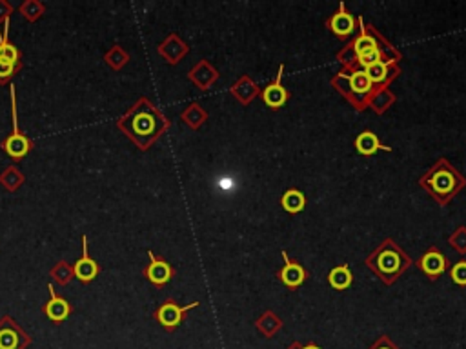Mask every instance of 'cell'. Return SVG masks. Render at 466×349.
<instances>
[{
  "label": "cell",
  "mask_w": 466,
  "mask_h": 349,
  "mask_svg": "<svg viewBox=\"0 0 466 349\" xmlns=\"http://www.w3.org/2000/svg\"><path fill=\"white\" fill-rule=\"evenodd\" d=\"M117 127L131 142H135L137 148L146 151L168 131L170 120L162 115L161 109L152 104V101L142 96L118 118Z\"/></svg>",
  "instance_id": "cell-1"
},
{
  "label": "cell",
  "mask_w": 466,
  "mask_h": 349,
  "mask_svg": "<svg viewBox=\"0 0 466 349\" xmlns=\"http://www.w3.org/2000/svg\"><path fill=\"white\" fill-rule=\"evenodd\" d=\"M419 184L430 193L441 205H446L466 186V179L446 158H439L436 166L423 174Z\"/></svg>",
  "instance_id": "cell-2"
},
{
  "label": "cell",
  "mask_w": 466,
  "mask_h": 349,
  "mask_svg": "<svg viewBox=\"0 0 466 349\" xmlns=\"http://www.w3.org/2000/svg\"><path fill=\"white\" fill-rule=\"evenodd\" d=\"M366 266L379 277L384 284H393L412 266V258L396 240L386 239L370 257L366 258Z\"/></svg>",
  "instance_id": "cell-3"
},
{
  "label": "cell",
  "mask_w": 466,
  "mask_h": 349,
  "mask_svg": "<svg viewBox=\"0 0 466 349\" xmlns=\"http://www.w3.org/2000/svg\"><path fill=\"white\" fill-rule=\"evenodd\" d=\"M331 86L336 87L339 93H343L346 101L357 109L368 108L370 95L375 89V86L370 82V79L366 77L364 70H361L357 65H345V68L331 79Z\"/></svg>",
  "instance_id": "cell-4"
},
{
  "label": "cell",
  "mask_w": 466,
  "mask_h": 349,
  "mask_svg": "<svg viewBox=\"0 0 466 349\" xmlns=\"http://www.w3.org/2000/svg\"><path fill=\"white\" fill-rule=\"evenodd\" d=\"M11 115H13V131L11 135L6 137L2 142V149L8 153L9 157L13 158L15 162L22 160L26 157L31 149L35 148L33 140L26 137L20 131V124H18V113H17V93H15V86H11Z\"/></svg>",
  "instance_id": "cell-5"
},
{
  "label": "cell",
  "mask_w": 466,
  "mask_h": 349,
  "mask_svg": "<svg viewBox=\"0 0 466 349\" xmlns=\"http://www.w3.org/2000/svg\"><path fill=\"white\" fill-rule=\"evenodd\" d=\"M33 338L9 315L0 317V349H27Z\"/></svg>",
  "instance_id": "cell-6"
},
{
  "label": "cell",
  "mask_w": 466,
  "mask_h": 349,
  "mask_svg": "<svg viewBox=\"0 0 466 349\" xmlns=\"http://www.w3.org/2000/svg\"><path fill=\"white\" fill-rule=\"evenodd\" d=\"M197 305H199V302H192V304L188 305H179L175 300L168 298V300L162 302L157 307V311H155V320H157L162 327H166L168 331H173L175 327H179L180 322L184 320L186 311L193 310Z\"/></svg>",
  "instance_id": "cell-7"
},
{
  "label": "cell",
  "mask_w": 466,
  "mask_h": 349,
  "mask_svg": "<svg viewBox=\"0 0 466 349\" xmlns=\"http://www.w3.org/2000/svg\"><path fill=\"white\" fill-rule=\"evenodd\" d=\"M148 257H149L148 266L144 267L142 271L144 277H146L153 286L162 288V286H166V284L171 280V277L175 275V269L164 257H157L153 251H148Z\"/></svg>",
  "instance_id": "cell-8"
},
{
  "label": "cell",
  "mask_w": 466,
  "mask_h": 349,
  "mask_svg": "<svg viewBox=\"0 0 466 349\" xmlns=\"http://www.w3.org/2000/svg\"><path fill=\"white\" fill-rule=\"evenodd\" d=\"M48 291H49V295H51V298L44 304L42 313L46 315V317H48L53 324H62L66 319H68V317H70L71 311H73V307H71L70 302L66 300L64 297H61V295L55 291L53 284H49L48 286Z\"/></svg>",
  "instance_id": "cell-9"
},
{
  "label": "cell",
  "mask_w": 466,
  "mask_h": 349,
  "mask_svg": "<svg viewBox=\"0 0 466 349\" xmlns=\"http://www.w3.org/2000/svg\"><path fill=\"white\" fill-rule=\"evenodd\" d=\"M417 266L424 271L428 275V279L436 280L437 277H441L448 267V258L441 253L437 248H430L423 257L419 258Z\"/></svg>",
  "instance_id": "cell-10"
},
{
  "label": "cell",
  "mask_w": 466,
  "mask_h": 349,
  "mask_svg": "<svg viewBox=\"0 0 466 349\" xmlns=\"http://www.w3.org/2000/svg\"><path fill=\"white\" fill-rule=\"evenodd\" d=\"M73 273H75V277H77V279L84 284L95 280V277L101 273V266H99V262L93 260V258L90 257V253H87V236L86 235H82V257L75 262Z\"/></svg>",
  "instance_id": "cell-11"
},
{
  "label": "cell",
  "mask_w": 466,
  "mask_h": 349,
  "mask_svg": "<svg viewBox=\"0 0 466 349\" xmlns=\"http://www.w3.org/2000/svg\"><path fill=\"white\" fill-rule=\"evenodd\" d=\"M283 258H284V266L283 269L279 271V280L290 289L299 288V286L306 280L305 267H302L297 260H292V258L288 257L286 251H283Z\"/></svg>",
  "instance_id": "cell-12"
},
{
  "label": "cell",
  "mask_w": 466,
  "mask_h": 349,
  "mask_svg": "<svg viewBox=\"0 0 466 349\" xmlns=\"http://www.w3.org/2000/svg\"><path fill=\"white\" fill-rule=\"evenodd\" d=\"M283 75H284V65L281 64L279 73L275 77L274 84H270V86L262 91V101L266 102L268 108H274V109L283 108V106L288 102V96L290 95H288L286 87L283 86Z\"/></svg>",
  "instance_id": "cell-13"
},
{
  "label": "cell",
  "mask_w": 466,
  "mask_h": 349,
  "mask_svg": "<svg viewBox=\"0 0 466 349\" xmlns=\"http://www.w3.org/2000/svg\"><path fill=\"white\" fill-rule=\"evenodd\" d=\"M326 26L330 27L339 39H346V37L352 35L353 30H355V17H353L352 13H348V9H346L345 4H341L339 11L331 15L330 20L326 22Z\"/></svg>",
  "instance_id": "cell-14"
},
{
  "label": "cell",
  "mask_w": 466,
  "mask_h": 349,
  "mask_svg": "<svg viewBox=\"0 0 466 349\" xmlns=\"http://www.w3.org/2000/svg\"><path fill=\"white\" fill-rule=\"evenodd\" d=\"M188 51H190L188 44L183 42L177 35H170L159 46V53H161L162 57L166 58V62H170V64H177Z\"/></svg>",
  "instance_id": "cell-15"
},
{
  "label": "cell",
  "mask_w": 466,
  "mask_h": 349,
  "mask_svg": "<svg viewBox=\"0 0 466 349\" xmlns=\"http://www.w3.org/2000/svg\"><path fill=\"white\" fill-rule=\"evenodd\" d=\"M355 148H357L361 155H366V157L375 155L377 151H392V148L384 146L379 140V137L372 133V131H362L361 135L355 139Z\"/></svg>",
  "instance_id": "cell-16"
},
{
  "label": "cell",
  "mask_w": 466,
  "mask_h": 349,
  "mask_svg": "<svg viewBox=\"0 0 466 349\" xmlns=\"http://www.w3.org/2000/svg\"><path fill=\"white\" fill-rule=\"evenodd\" d=\"M217 79H219L217 70H215L214 65H209L206 61H201L192 71H190V80L195 82L201 89H208V87Z\"/></svg>",
  "instance_id": "cell-17"
},
{
  "label": "cell",
  "mask_w": 466,
  "mask_h": 349,
  "mask_svg": "<svg viewBox=\"0 0 466 349\" xmlns=\"http://www.w3.org/2000/svg\"><path fill=\"white\" fill-rule=\"evenodd\" d=\"M377 89H374L370 95V101H368V108H372L375 113H383L386 111L390 106L396 101V95H393L386 86H375Z\"/></svg>",
  "instance_id": "cell-18"
},
{
  "label": "cell",
  "mask_w": 466,
  "mask_h": 349,
  "mask_svg": "<svg viewBox=\"0 0 466 349\" xmlns=\"http://www.w3.org/2000/svg\"><path fill=\"white\" fill-rule=\"evenodd\" d=\"M0 58L13 62V64H22L20 49L9 42V20L4 24V31L0 33Z\"/></svg>",
  "instance_id": "cell-19"
},
{
  "label": "cell",
  "mask_w": 466,
  "mask_h": 349,
  "mask_svg": "<svg viewBox=\"0 0 466 349\" xmlns=\"http://www.w3.org/2000/svg\"><path fill=\"white\" fill-rule=\"evenodd\" d=\"M231 93L235 95L237 101H240L244 106H246L259 95V87L257 84H253L248 77H243L239 82H235L231 86Z\"/></svg>",
  "instance_id": "cell-20"
},
{
  "label": "cell",
  "mask_w": 466,
  "mask_h": 349,
  "mask_svg": "<svg viewBox=\"0 0 466 349\" xmlns=\"http://www.w3.org/2000/svg\"><path fill=\"white\" fill-rule=\"evenodd\" d=\"M352 280H353V275H352V271H350L348 264H343V266L333 267V269L330 271V275H328V282H330L331 288L339 289V291L350 288Z\"/></svg>",
  "instance_id": "cell-21"
},
{
  "label": "cell",
  "mask_w": 466,
  "mask_h": 349,
  "mask_svg": "<svg viewBox=\"0 0 466 349\" xmlns=\"http://www.w3.org/2000/svg\"><path fill=\"white\" fill-rule=\"evenodd\" d=\"M281 204H283V208L288 211V213L295 215V213H301V211L305 210L306 198L299 189L292 188L284 193L283 198H281Z\"/></svg>",
  "instance_id": "cell-22"
},
{
  "label": "cell",
  "mask_w": 466,
  "mask_h": 349,
  "mask_svg": "<svg viewBox=\"0 0 466 349\" xmlns=\"http://www.w3.org/2000/svg\"><path fill=\"white\" fill-rule=\"evenodd\" d=\"M206 117H208V115H206V111L199 104H192L183 115H180V118H183L184 122H186L190 127H193V129L201 127L202 122L206 120Z\"/></svg>",
  "instance_id": "cell-23"
},
{
  "label": "cell",
  "mask_w": 466,
  "mask_h": 349,
  "mask_svg": "<svg viewBox=\"0 0 466 349\" xmlns=\"http://www.w3.org/2000/svg\"><path fill=\"white\" fill-rule=\"evenodd\" d=\"M18 11L24 15L26 20L35 22V20H39L44 13H46V6H44L42 2H39V0H26V2L18 8Z\"/></svg>",
  "instance_id": "cell-24"
},
{
  "label": "cell",
  "mask_w": 466,
  "mask_h": 349,
  "mask_svg": "<svg viewBox=\"0 0 466 349\" xmlns=\"http://www.w3.org/2000/svg\"><path fill=\"white\" fill-rule=\"evenodd\" d=\"M49 275H51V279L55 280V282H59L61 286H66V284H70V280L73 279V267L68 264L66 260H61L59 264H55V266L51 267V271H49Z\"/></svg>",
  "instance_id": "cell-25"
},
{
  "label": "cell",
  "mask_w": 466,
  "mask_h": 349,
  "mask_svg": "<svg viewBox=\"0 0 466 349\" xmlns=\"http://www.w3.org/2000/svg\"><path fill=\"white\" fill-rule=\"evenodd\" d=\"M22 182H24V177H22V173L17 167H8L4 173L0 174V184H2L8 191H17Z\"/></svg>",
  "instance_id": "cell-26"
},
{
  "label": "cell",
  "mask_w": 466,
  "mask_h": 349,
  "mask_svg": "<svg viewBox=\"0 0 466 349\" xmlns=\"http://www.w3.org/2000/svg\"><path fill=\"white\" fill-rule=\"evenodd\" d=\"M128 58H130V57H128V53L124 51L121 46H114V48L106 53V62H108V64L111 65L114 70H121L122 65L128 62Z\"/></svg>",
  "instance_id": "cell-27"
},
{
  "label": "cell",
  "mask_w": 466,
  "mask_h": 349,
  "mask_svg": "<svg viewBox=\"0 0 466 349\" xmlns=\"http://www.w3.org/2000/svg\"><path fill=\"white\" fill-rule=\"evenodd\" d=\"M20 70H22V64H13V62H8L4 61V58H0V86L8 84Z\"/></svg>",
  "instance_id": "cell-28"
},
{
  "label": "cell",
  "mask_w": 466,
  "mask_h": 349,
  "mask_svg": "<svg viewBox=\"0 0 466 349\" xmlns=\"http://www.w3.org/2000/svg\"><path fill=\"white\" fill-rule=\"evenodd\" d=\"M450 244L453 246V249H455L458 253L466 255V227L455 229V233L450 236Z\"/></svg>",
  "instance_id": "cell-29"
},
{
  "label": "cell",
  "mask_w": 466,
  "mask_h": 349,
  "mask_svg": "<svg viewBox=\"0 0 466 349\" xmlns=\"http://www.w3.org/2000/svg\"><path fill=\"white\" fill-rule=\"evenodd\" d=\"M452 280L459 286H466V260L458 262L452 267Z\"/></svg>",
  "instance_id": "cell-30"
},
{
  "label": "cell",
  "mask_w": 466,
  "mask_h": 349,
  "mask_svg": "<svg viewBox=\"0 0 466 349\" xmlns=\"http://www.w3.org/2000/svg\"><path fill=\"white\" fill-rule=\"evenodd\" d=\"M11 11H13L11 4L6 2V0H0V22H2V24H6V22L9 20V13H11Z\"/></svg>",
  "instance_id": "cell-31"
},
{
  "label": "cell",
  "mask_w": 466,
  "mask_h": 349,
  "mask_svg": "<svg viewBox=\"0 0 466 349\" xmlns=\"http://www.w3.org/2000/svg\"><path fill=\"white\" fill-rule=\"evenodd\" d=\"M372 349H397V348H393V345L390 344V341H386V338H383V341H381L379 344L375 345V348H372Z\"/></svg>",
  "instance_id": "cell-32"
},
{
  "label": "cell",
  "mask_w": 466,
  "mask_h": 349,
  "mask_svg": "<svg viewBox=\"0 0 466 349\" xmlns=\"http://www.w3.org/2000/svg\"><path fill=\"white\" fill-rule=\"evenodd\" d=\"M302 349H321V348H317V345H314V344H309V345H305Z\"/></svg>",
  "instance_id": "cell-33"
}]
</instances>
